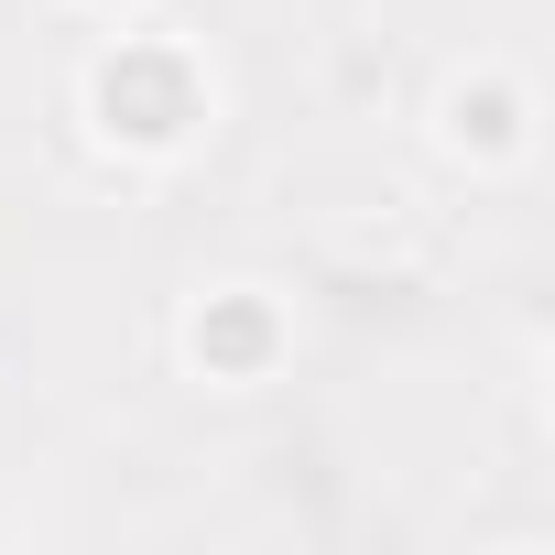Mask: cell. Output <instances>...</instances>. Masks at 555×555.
I'll return each mask as SVG.
<instances>
[{"mask_svg":"<svg viewBox=\"0 0 555 555\" xmlns=\"http://www.w3.org/2000/svg\"><path fill=\"white\" fill-rule=\"evenodd\" d=\"M88 120H99L109 153H175V142H196V120H207V77H196L185 44L120 34V44L88 66Z\"/></svg>","mask_w":555,"mask_h":555,"instance_id":"1","label":"cell"},{"mask_svg":"<svg viewBox=\"0 0 555 555\" xmlns=\"http://www.w3.org/2000/svg\"><path fill=\"white\" fill-rule=\"evenodd\" d=\"M185 349H196L207 382H261L272 349H284V317H272L250 284H229V295H207V306L185 317Z\"/></svg>","mask_w":555,"mask_h":555,"instance_id":"2","label":"cell"},{"mask_svg":"<svg viewBox=\"0 0 555 555\" xmlns=\"http://www.w3.org/2000/svg\"><path fill=\"white\" fill-rule=\"evenodd\" d=\"M447 153H479V164H501V153H522V88H457L447 99Z\"/></svg>","mask_w":555,"mask_h":555,"instance_id":"3","label":"cell"}]
</instances>
